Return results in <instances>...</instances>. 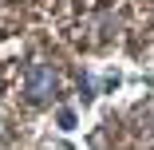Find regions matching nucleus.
I'll return each mask as SVG.
<instances>
[{
    "mask_svg": "<svg viewBox=\"0 0 154 150\" xmlns=\"http://www.w3.org/2000/svg\"><path fill=\"white\" fill-rule=\"evenodd\" d=\"M71 123H75V115H71V111H63V115H59V127H63V130H71Z\"/></svg>",
    "mask_w": 154,
    "mask_h": 150,
    "instance_id": "f03ea898",
    "label": "nucleus"
},
{
    "mask_svg": "<svg viewBox=\"0 0 154 150\" xmlns=\"http://www.w3.org/2000/svg\"><path fill=\"white\" fill-rule=\"evenodd\" d=\"M51 91H55V75H51V67L32 63V67H28V75H24V95L32 99V103H44Z\"/></svg>",
    "mask_w": 154,
    "mask_h": 150,
    "instance_id": "f257e3e1",
    "label": "nucleus"
}]
</instances>
